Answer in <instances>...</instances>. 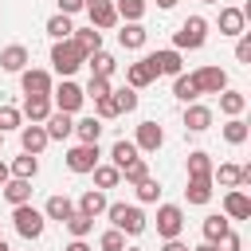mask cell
<instances>
[{
  "instance_id": "25",
  "label": "cell",
  "mask_w": 251,
  "mask_h": 251,
  "mask_svg": "<svg viewBox=\"0 0 251 251\" xmlns=\"http://www.w3.org/2000/svg\"><path fill=\"white\" fill-rule=\"evenodd\" d=\"M86 67H90V75H98V78H110L114 71H118V59L110 55V51H94V55H86Z\"/></svg>"
},
{
  "instance_id": "32",
  "label": "cell",
  "mask_w": 251,
  "mask_h": 251,
  "mask_svg": "<svg viewBox=\"0 0 251 251\" xmlns=\"http://www.w3.org/2000/svg\"><path fill=\"white\" fill-rule=\"evenodd\" d=\"M227 231H231V220L227 216H208L204 220V243H220Z\"/></svg>"
},
{
  "instance_id": "16",
  "label": "cell",
  "mask_w": 251,
  "mask_h": 251,
  "mask_svg": "<svg viewBox=\"0 0 251 251\" xmlns=\"http://www.w3.org/2000/svg\"><path fill=\"white\" fill-rule=\"evenodd\" d=\"M212 118H216L212 106H200V102H188V106H184V129H188V133H204V129L212 126Z\"/></svg>"
},
{
  "instance_id": "21",
  "label": "cell",
  "mask_w": 251,
  "mask_h": 251,
  "mask_svg": "<svg viewBox=\"0 0 251 251\" xmlns=\"http://www.w3.org/2000/svg\"><path fill=\"white\" fill-rule=\"evenodd\" d=\"M24 67H27V47H24V43H12V47H4V51H0V71L20 75Z\"/></svg>"
},
{
  "instance_id": "23",
  "label": "cell",
  "mask_w": 251,
  "mask_h": 251,
  "mask_svg": "<svg viewBox=\"0 0 251 251\" xmlns=\"http://www.w3.org/2000/svg\"><path fill=\"white\" fill-rule=\"evenodd\" d=\"M145 39H149V31L141 27V20H137V24H122V31H118V43H122L126 51H141Z\"/></svg>"
},
{
  "instance_id": "27",
  "label": "cell",
  "mask_w": 251,
  "mask_h": 251,
  "mask_svg": "<svg viewBox=\"0 0 251 251\" xmlns=\"http://www.w3.org/2000/svg\"><path fill=\"white\" fill-rule=\"evenodd\" d=\"M71 39L78 43V51H82V55H94V51L102 47V31H98V27H75V31H71Z\"/></svg>"
},
{
  "instance_id": "47",
  "label": "cell",
  "mask_w": 251,
  "mask_h": 251,
  "mask_svg": "<svg viewBox=\"0 0 251 251\" xmlns=\"http://www.w3.org/2000/svg\"><path fill=\"white\" fill-rule=\"evenodd\" d=\"M94 118H98V122L118 118V106H114V98H110V94H106V98H94Z\"/></svg>"
},
{
  "instance_id": "26",
  "label": "cell",
  "mask_w": 251,
  "mask_h": 251,
  "mask_svg": "<svg viewBox=\"0 0 251 251\" xmlns=\"http://www.w3.org/2000/svg\"><path fill=\"white\" fill-rule=\"evenodd\" d=\"M71 212H75V200H71V196H63V192H55V196L43 204V216H47V220H59V224H67V216H71Z\"/></svg>"
},
{
  "instance_id": "9",
  "label": "cell",
  "mask_w": 251,
  "mask_h": 251,
  "mask_svg": "<svg viewBox=\"0 0 251 251\" xmlns=\"http://www.w3.org/2000/svg\"><path fill=\"white\" fill-rule=\"evenodd\" d=\"M192 82H196L200 94H220V90H227V71H220V67H200V71L192 75Z\"/></svg>"
},
{
  "instance_id": "7",
  "label": "cell",
  "mask_w": 251,
  "mask_h": 251,
  "mask_svg": "<svg viewBox=\"0 0 251 251\" xmlns=\"http://www.w3.org/2000/svg\"><path fill=\"white\" fill-rule=\"evenodd\" d=\"M98 161H102V153H98V141H94V145L78 141V145H71V149H67V169H71V173H78V176H82V173H90Z\"/></svg>"
},
{
  "instance_id": "58",
  "label": "cell",
  "mask_w": 251,
  "mask_h": 251,
  "mask_svg": "<svg viewBox=\"0 0 251 251\" xmlns=\"http://www.w3.org/2000/svg\"><path fill=\"white\" fill-rule=\"evenodd\" d=\"M126 251H141V247H126Z\"/></svg>"
},
{
  "instance_id": "48",
  "label": "cell",
  "mask_w": 251,
  "mask_h": 251,
  "mask_svg": "<svg viewBox=\"0 0 251 251\" xmlns=\"http://www.w3.org/2000/svg\"><path fill=\"white\" fill-rule=\"evenodd\" d=\"M235 39H239V43H235V59L247 67V63H251V31H243V35H235Z\"/></svg>"
},
{
  "instance_id": "54",
  "label": "cell",
  "mask_w": 251,
  "mask_h": 251,
  "mask_svg": "<svg viewBox=\"0 0 251 251\" xmlns=\"http://www.w3.org/2000/svg\"><path fill=\"white\" fill-rule=\"evenodd\" d=\"M157 8H165V12H169V8H176V0H157Z\"/></svg>"
},
{
  "instance_id": "13",
  "label": "cell",
  "mask_w": 251,
  "mask_h": 251,
  "mask_svg": "<svg viewBox=\"0 0 251 251\" xmlns=\"http://www.w3.org/2000/svg\"><path fill=\"white\" fill-rule=\"evenodd\" d=\"M224 216L227 220H251V196L243 188H227L224 192Z\"/></svg>"
},
{
  "instance_id": "55",
  "label": "cell",
  "mask_w": 251,
  "mask_h": 251,
  "mask_svg": "<svg viewBox=\"0 0 251 251\" xmlns=\"http://www.w3.org/2000/svg\"><path fill=\"white\" fill-rule=\"evenodd\" d=\"M188 251H216V243H200V247H188Z\"/></svg>"
},
{
  "instance_id": "57",
  "label": "cell",
  "mask_w": 251,
  "mask_h": 251,
  "mask_svg": "<svg viewBox=\"0 0 251 251\" xmlns=\"http://www.w3.org/2000/svg\"><path fill=\"white\" fill-rule=\"evenodd\" d=\"M204 4H220V0H204Z\"/></svg>"
},
{
  "instance_id": "19",
  "label": "cell",
  "mask_w": 251,
  "mask_h": 251,
  "mask_svg": "<svg viewBox=\"0 0 251 251\" xmlns=\"http://www.w3.org/2000/svg\"><path fill=\"white\" fill-rule=\"evenodd\" d=\"M149 59H153V67H157V75H173V78H176V75L184 71V63H180V51H176V47H165V51H153Z\"/></svg>"
},
{
  "instance_id": "5",
  "label": "cell",
  "mask_w": 251,
  "mask_h": 251,
  "mask_svg": "<svg viewBox=\"0 0 251 251\" xmlns=\"http://www.w3.org/2000/svg\"><path fill=\"white\" fill-rule=\"evenodd\" d=\"M82 102H86V94H82V86H78V82L63 78L59 86H51V106H55V110H63V114H78V110H82Z\"/></svg>"
},
{
  "instance_id": "36",
  "label": "cell",
  "mask_w": 251,
  "mask_h": 251,
  "mask_svg": "<svg viewBox=\"0 0 251 251\" xmlns=\"http://www.w3.org/2000/svg\"><path fill=\"white\" fill-rule=\"evenodd\" d=\"M114 12H118V20L137 24V20L145 16V0H114Z\"/></svg>"
},
{
  "instance_id": "53",
  "label": "cell",
  "mask_w": 251,
  "mask_h": 251,
  "mask_svg": "<svg viewBox=\"0 0 251 251\" xmlns=\"http://www.w3.org/2000/svg\"><path fill=\"white\" fill-rule=\"evenodd\" d=\"M8 176H12V169H8V161H0V184H4Z\"/></svg>"
},
{
  "instance_id": "42",
  "label": "cell",
  "mask_w": 251,
  "mask_h": 251,
  "mask_svg": "<svg viewBox=\"0 0 251 251\" xmlns=\"http://www.w3.org/2000/svg\"><path fill=\"white\" fill-rule=\"evenodd\" d=\"M67 231H71L75 239H86V235L94 231V220L82 216V212H71V216H67Z\"/></svg>"
},
{
  "instance_id": "1",
  "label": "cell",
  "mask_w": 251,
  "mask_h": 251,
  "mask_svg": "<svg viewBox=\"0 0 251 251\" xmlns=\"http://www.w3.org/2000/svg\"><path fill=\"white\" fill-rule=\"evenodd\" d=\"M102 216H110V224L118 231H126V235H141L145 231V212L137 204H106Z\"/></svg>"
},
{
  "instance_id": "45",
  "label": "cell",
  "mask_w": 251,
  "mask_h": 251,
  "mask_svg": "<svg viewBox=\"0 0 251 251\" xmlns=\"http://www.w3.org/2000/svg\"><path fill=\"white\" fill-rule=\"evenodd\" d=\"M20 122H24L20 106H0V133H8V129H20Z\"/></svg>"
},
{
  "instance_id": "35",
  "label": "cell",
  "mask_w": 251,
  "mask_h": 251,
  "mask_svg": "<svg viewBox=\"0 0 251 251\" xmlns=\"http://www.w3.org/2000/svg\"><path fill=\"white\" fill-rule=\"evenodd\" d=\"M212 180H220L224 188H243V169L239 165H220V169H212Z\"/></svg>"
},
{
  "instance_id": "49",
  "label": "cell",
  "mask_w": 251,
  "mask_h": 251,
  "mask_svg": "<svg viewBox=\"0 0 251 251\" xmlns=\"http://www.w3.org/2000/svg\"><path fill=\"white\" fill-rule=\"evenodd\" d=\"M216 251H243V239H239L235 231H227V235L216 243Z\"/></svg>"
},
{
  "instance_id": "11",
  "label": "cell",
  "mask_w": 251,
  "mask_h": 251,
  "mask_svg": "<svg viewBox=\"0 0 251 251\" xmlns=\"http://www.w3.org/2000/svg\"><path fill=\"white\" fill-rule=\"evenodd\" d=\"M82 12L90 16V27H98V31H106V27H114V24H118L114 0H86V8H82Z\"/></svg>"
},
{
  "instance_id": "40",
  "label": "cell",
  "mask_w": 251,
  "mask_h": 251,
  "mask_svg": "<svg viewBox=\"0 0 251 251\" xmlns=\"http://www.w3.org/2000/svg\"><path fill=\"white\" fill-rule=\"evenodd\" d=\"M247 133H251V129H247L243 118H227V126H224V141H227V145H243Z\"/></svg>"
},
{
  "instance_id": "2",
  "label": "cell",
  "mask_w": 251,
  "mask_h": 251,
  "mask_svg": "<svg viewBox=\"0 0 251 251\" xmlns=\"http://www.w3.org/2000/svg\"><path fill=\"white\" fill-rule=\"evenodd\" d=\"M204 39H208V20H204V16H188V20L176 27L173 47H176V51H200Z\"/></svg>"
},
{
  "instance_id": "31",
  "label": "cell",
  "mask_w": 251,
  "mask_h": 251,
  "mask_svg": "<svg viewBox=\"0 0 251 251\" xmlns=\"http://www.w3.org/2000/svg\"><path fill=\"white\" fill-rule=\"evenodd\" d=\"M12 176H20V180H35V173H39V157H31V153H20L12 165Z\"/></svg>"
},
{
  "instance_id": "12",
  "label": "cell",
  "mask_w": 251,
  "mask_h": 251,
  "mask_svg": "<svg viewBox=\"0 0 251 251\" xmlns=\"http://www.w3.org/2000/svg\"><path fill=\"white\" fill-rule=\"evenodd\" d=\"M133 145H137V153H157V149L165 145V129H161L157 122H141V126H137Z\"/></svg>"
},
{
  "instance_id": "14",
  "label": "cell",
  "mask_w": 251,
  "mask_h": 251,
  "mask_svg": "<svg viewBox=\"0 0 251 251\" xmlns=\"http://www.w3.org/2000/svg\"><path fill=\"white\" fill-rule=\"evenodd\" d=\"M126 82H129L133 90H141V86H149V82H157V67H153V59L145 55V59H137V63H129V67H126Z\"/></svg>"
},
{
  "instance_id": "10",
  "label": "cell",
  "mask_w": 251,
  "mask_h": 251,
  "mask_svg": "<svg viewBox=\"0 0 251 251\" xmlns=\"http://www.w3.org/2000/svg\"><path fill=\"white\" fill-rule=\"evenodd\" d=\"M20 145H24V153H31V157H39L47 145H51V137H47V129H43V122H31V126H20Z\"/></svg>"
},
{
  "instance_id": "6",
  "label": "cell",
  "mask_w": 251,
  "mask_h": 251,
  "mask_svg": "<svg viewBox=\"0 0 251 251\" xmlns=\"http://www.w3.org/2000/svg\"><path fill=\"white\" fill-rule=\"evenodd\" d=\"M184 231V208L180 204H161L157 208V235L161 239H180Z\"/></svg>"
},
{
  "instance_id": "52",
  "label": "cell",
  "mask_w": 251,
  "mask_h": 251,
  "mask_svg": "<svg viewBox=\"0 0 251 251\" xmlns=\"http://www.w3.org/2000/svg\"><path fill=\"white\" fill-rule=\"evenodd\" d=\"M161 251H188V247H184L180 239H165V243H161Z\"/></svg>"
},
{
  "instance_id": "51",
  "label": "cell",
  "mask_w": 251,
  "mask_h": 251,
  "mask_svg": "<svg viewBox=\"0 0 251 251\" xmlns=\"http://www.w3.org/2000/svg\"><path fill=\"white\" fill-rule=\"evenodd\" d=\"M63 251H94V247H90V243H86V239H71V243H67V247H63Z\"/></svg>"
},
{
  "instance_id": "22",
  "label": "cell",
  "mask_w": 251,
  "mask_h": 251,
  "mask_svg": "<svg viewBox=\"0 0 251 251\" xmlns=\"http://www.w3.org/2000/svg\"><path fill=\"white\" fill-rule=\"evenodd\" d=\"M0 192H4V200L16 208V204H27L31 200V180H20V176H8L4 184H0Z\"/></svg>"
},
{
  "instance_id": "39",
  "label": "cell",
  "mask_w": 251,
  "mask_h": 251,
  "mask_svg": "<svg viewBox=\"0 0 251 251\" xmlns=\"http://www.w3.org/2000/svg\"><path fill=\"white\" fill-rule=\"evenodd\" d=\"M110 98H114V106H118V114H133V110H137V90H133V86H122V90H110Z\"/></svg>"
},
{
  "instance_id": "4",
  "label": "cell",
  "mask_w": 251,
  "mask_h": 251,
  "mask_svg": "<svg viewBox=\"0 0 251 251\" xmlns=\"http://www.w3.org/2000/svg\"><path fill=\"white\" fill-rule=\"evenodd\" d=\"M12 224H16V231H20L24 239H39L43 227H47V216H43L39 208H31V200H27V204H16V208H12Z\"/></svg>"
},
{
  "instance_id": "30",
  "label": "cell",
  "mask_w": 251,
  "mask_h": 251,
  "mask_svg": "<svg viewBox=\"0 0 251 251\" xmlns=\"http://www.w3.org/2000/svg\"><path fill=\"white\" fill-rule=\"evenodd\" d=\"M102 129H106V126H102L98 118H78V122H75V137L86 141V145H94V141L102 137Z\"/></svg>"
},
{
  "instance_id": "37",
  "label": "cell",
  "mask_w": 251,
  "mask_h": 251,
  "mask_svg": "<svg viewBox=\"0 0 251 251\" xmlns=\"http://www.w3.org/2000/svg\"><path fill=\"white\" fill-rule=\"evenodd\" d=\"M212 169L216 165H212V157L204 149H192L188 153V176H212Z\"/></svg>"
},
{
  "instance_id": "56",
  "label": "cell",
  "mask_w": 251,
  "mask_h": 251,
  "mask_svg": "<svg viewBox=\"0 0 251 251\" xmlns=\"http://www.w3.org/2000/svg\"><path fill=\"white\" fill-rule=\"evenodd\" d=\"M0 251H12V247H8V243H4V235H0Z\"/></svg>"
},
{
  "instance_id": "59",
  "label": "cell",
  "mask_w": 251,
  "mask_h": 251,
  "mask_svg": "<svg viewBox=\"0 0 251 251\" xmlns=\"http://www.w3.org/2000/svg\"><path fill=\"white\" fill-rule=\"evenodd\" d=\"M0 141H4V133H0Z\"/></svg>"
},
{
  "instance_id": "38",
  "label": "cell",
  "mask_w": 251,
  "mask_h": 251,
  "mask_svg": "<svg viewBox=\"0 0 251 251\" xmlns=\"http://www.w3.org/2000/svg\"><path fill=\"white\" fill-rule=\"evenodd\" d=\"M71 31H75V24H71V16H63V12H55V16L47 20V35H51V39H71Z\"/></svg>"
},
{
  "instance_id": "18",
  "label": "cell",
  "mask_w": 251,
  "mask_h": 251,
  "mask_svg": "<svg viewBox=\"0 0 251 251\" xmlns=\"http://www.w3.org/2000/svg\"><path fill=\"white\" fill-rule=\"evenodd\" d=\"M247 31V12L243 8H220V35H243Z\"/></svg>"
},
{
  "instance_id": "44",
  "label": "cell",
  "mask_w": 251,
  "mask_h": 251,
  "mask_svg": "<svg viewBox=\"0 0 251 251\" xmlns=\"http://www.w3.org/2000/svg\"><path fill=\"white\" fill-rule=\"evenodd\" d=\"M133 188H137V200H141V204H153V200L161 196V180H153V176H145V180H137Z\"/></svg>"
},
{
  "instance_id": "43",
  "label": "cell",
  "mask_w": 251,
  "mask_h": 251,
  "mask_svg": "<svg viewBox=\"0 0 251 251\" xmlns=\"http://www.w3.org/2000/svg\"><path fill=\"white\" fill-rule=\"evenodd\" d=\"M98 247H102V251H126V231L106 227V231L98 235Z\"/></svg>"
},
{
  "instance_id": "15",
  "label": "cell",
  "mask_w": 251,
  "mask_h": 251,
  "mask_svg": "<svg viewBox=\"0 0 251 251\" xmlns=\"http://www.w3.org/2000/svg\"><path fill=\"white\" fill-rule=\"evenodd\" d=\"M43 129H47V137H51V141H67V137L75 133V114L51 110V114H47V122H43Z\"/></svg>"
},
{
  "instance_id": "41",
  "label": "cell",
  "mask_w": 251,
  "mask_h": 251,
  "mask_svg": "<svg viewBox=\"0 0 251 251\" xmlns=\"http://www.w3.org/2000/svg\"><path fill=\"white\" fill-rule=\"evenodd\" d=\"M149 176V161L145 157H133L129 165H122V180L126 184H137V180H145Z\"/></svg>"
},
{
  "instance_id": "46",
  "label": "cell",
  "mask_w": 251,
  "mask_h": 251,
  "mask_svg": "<svg viewBox=\"0 0 251 251\" xmlns=\"http://www.w3.org/2000/svg\"><path fill=\"white\" fill-rule=\"evenodd\" d=\"M110 90H114V86H110V78H98V75H90V82L82 86V94H86V98H106Z\"/></svg>"
},
{
  "instance_id": "33",
  "label": "cell",
  "mask_w": 251,
  "mask_h": 251,
  "mask_svg": "<svg viewBox=\"0 0 251 251\" xmlns=\"http://www.w3.org/2000/svg\"><path fill=\"white\" fill-rule=\"evenodd\" d=\"M173 94H176V98H180L184 106L200 98V90H196V82H192V75H184V71H180V75L173 78Z\"/></svg>"
},
{
  "instance_id": "17",
  "label": "cell",
  "mask_w": 251,
  "mask_h": 251,
  "mask_svg": "<svg viewBox=\"0 0 251 251\" xmlns=\"http://www.w3.org/2000/svg\"><path fill=\"white\" fill-rule=\"evenodd\" d=\"M106 192L102 188H86L82 196H78V204H75V212H82V216H90V220H98L102 212H106Z\"/></svg>"
},
{
  "instance_id": "29",
  "label": "cell",
  "mask_w": 251,
  "mask_h": 251,
  "mask_svg": "<svg viewBox=\"0 0 251 251\" xmlns=\"http://www.w3.org/2000/svg\"><path fill=\"white\" fill-rule=\"evenodd\" d=\"M220 110H224L227 118H239V114L247 110V94H239V90H220Z\"/></svg>"
},
{
  "instance_id": "8",
  "label": "cell",
  "mask_w": 251,
  "mask_h": 251,
  "mask_svg": "<svg viewBox=\"0 0 251 251\" xmlns=\"http://www.w3.org/2000/svg\"><path fill=\"white\" fill-rule=\"evenodd\" d=\"M20 86H24V94H43V98H51V71H39V67H24L20 71Z\"/></svg>"
},
{
  "instance_id": "24",
  "label": "cell",
  "mask_w": 251,
  "mask_h": 251,
  "mask_svg": "<svg viewBox=\"0 0 251 251\" xmlns=\"http://www.w3.org/2000/svg\"><path fill=\"white\" fill-rule=\"evenodd\" d=\"M184 200H188V204H208V200H212V176H188Z\"/></svg>"
},
{
  "instance_id": "20",
  "label": "cell",
  "mask_w": 251,
  "mask_h": 251,
  "mask_svg": "<svg viewBox=\"0 0 251 251\" xmlns=\"http://www.w3.org/2000/svg\"><path fill=\"white\" fill-rule=\"evenodd\" d=\"M55 106H51V98H43V94H24V106H20V114L27 118V122H47V114H51Z\"/></svg>"
},
{
  "instance_id": "50",
  "label": "cell",
  "mask_w": 251,
  "mask_h": 251,
  "mask_svg": "<svg viewBox=\"0 0 251 251\" xmlns=\"http://www.w3.org/2000/svg\"><path fill=\"white\" fill-rule=\"evenodd\" d=\"M86 8V0H59V12L63 16H75V12H82Z\"/></svg>"
},
{
  "instance_id": "3",
  "label": "cell",
  "mask_w": 251,
  "mask_h": 251,
  "mask_svg": "<svg viewBox=\"0 0 251 251\" xmlns=\"http://www.w3.org/2000/svg\"><path fill=\"white\" fill-rule=\"evenodd\" d=\"M82 63H86V55L78 51V43H75V39H55V47H51V67H55L63 78H71Z\"/></svg>"
},
{
  "instance_id": "34",
  "label": "cell",
  "mask_w": 251,
  "mask_h": 251,
  "mask_svg": "<svg viewBox=\"0 0 251 251\" xmlns=\"http://www.w3.org/2000/svg\"><path fill=\"white\" fill-rule=\"evenodd\" d=\"M133 157H137V145H133V141H126V137H118V141L110 145V161L118 165V173H122V165H129Z\"/></svg>"
},
{
  "instance_id": "28",
  "label": "cell",
  "mask_w": 251,
  "mask_h": 251,
  "mask_svg": "<svg viewBox=\"0 0 251 251\" xmlns=\"http://www.w3.org/2000/svg\"><path fill=\"white\" fill-rule=\"evenodd\" d=\"M90 173H94V188H102V192L122 184V173H118V165H102V161H98Z\"/></svg>"
}]
</instances>
